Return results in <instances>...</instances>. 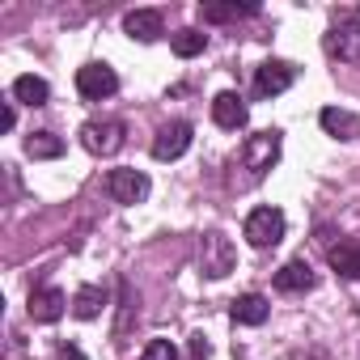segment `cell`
Here are the masks:
<instances>
[{"label": "cell", "instance_id": "obj_1", "mask_svg": "<svg viewBox=\"0 0 360 360\" xmlns=\"http://www.w3.org/2000/svg\"><path fill=\"white\" fill-rule=\"evenodd\" d=\"M326 56L343 64H360V9H339L326 30Z\"/></svg>", "mask_w": 360, "mask_h": 360}, {"label": "cell", "instance_id": "obj_2", "mask_svg": "<svg viewBox=\"0 0 360 360\" xmlns=\"http://www.w3.org/2000/svg\"><path fill=\"white\" fill-rule=\"evenodd\" d=\"M233 267H238V250H233V242H229L221 229L204 233V238H200V271H204L208 280H225Z\"/></svg>", "mask_w": 360, "mask_h": 360}, {"label": "cell", "instance_id": "obj_3", "mask_svg": "<svg viewBox=\"0 0 360 360\" xmlns=\"http://www.w3.org/2000/svg\"><path fill=\"white\" fill-rule=\"evenodd\" d=\"M280 148H284V140H280L276 127L246 136V144H242V165L250 169V178H263V174L280 161Z\"/></svg>", "mask_w": 360, "mask_h": 360}, {"label": "cell", "instance_id": "obj_4", "mask_svg": "<svg viewBox=\"0 0 360 360\" xmlns=\"http://www.w3.org/2000/svg\"><path fill=\"white\" fill-rule=\"evenodd\" d=\"M246 242L255 246V250H271V246H280L284 242V233H288V221H284V212L280 208H255L250 217H246Z\"/></svg>", "mask_w": 360, "mask_h": 360}, {"label": "cell", "instance_id": "obj_5", "mask_svg": "<svg viewBox=\"0 0 360 360\" xmlns=\"http://www.w3.org/2000/svg\"><path fill=\"white\" fill-rule=\"evenodd\" d=\"M123 140H127V127H123L119 119H89V123L81 127V144H85L94 157H115V153L123 148Z\"/></svg>", "mask_w": 360, "mask_h": 360}, {"label": "cell", "instance_id": "obj_6", "mask_svg": "<svg viewBox=\"0 0 360 360\" xmlns=\"http://www.w3.org/2000/svg\"><path fill=\"white\" fill-rule=\"evenodd\" d=\"M148 191H153V183H148V174L144 169H110L106 174V195L115 200V204H144L148 200Z\"/></svg>", "mask_w": 360, "mask_h": 360}, {"label": "cell", "instance_id": "obj_7", "mask_svg": "<svg viewBox=\"0 0 360 360\" xmlns=\"http://www.w3.org/2000/svg\"><path fill=\"white\" fill-rule=\"evenodd\" d=\"M115 89H119V77H115L110 64L94 60V64L77 68V94H81L85 102H102V98H110Z\"/></svg>", "mask_w": 360, "mask_h": 360}, {"label": "cell", "instance_id": "obj_8", "mask_svg": "<svg viewBox=\"0 0 360 360\" xmlns=\"http://www.w3.org/2000/svg\"><path fill=\"white\" fill-rule=\"evenodd\" d=\"M292 81H297V68L288 60H267L255 72V98H280L292 89Z\"/></svg>", "mask_w": 360, "mask_h": 360}, {"label": "cell", "instance_id": "obj_9", "mask_svg": "<svg viewBox=\"0 0 360 360\" xmlns=\"http://www.w3.org/2000/svg\"><path fill=\"white\" fill-rule=\"evenodd\" d=\"M187 148H191V123L174 119V123L157 127V136H153V157L157 161H178Z\"/></svg>", "mask_w": 360, "mask_h": 360}, {"label": "cell", "instance_id": "obj_10", "mask_svg": "<svg viewBox=\"0 0 360 360\" xmlns=\"http://www.w3.org/2000/svg\"><path fill=\"white\" fill-rule=\"evenodd\" d=\"M212 119H217V127H225V131H238V127H246V119H250V106H246V98H242V94L225 89V94H217V98H212Z\"/></svg>", "mask_w": 360, "mask_h": 360}, {"label": "cell", "instance_id": "obj_11", "mask_svg": "<svg viewBox=\"0 0 360 360\" xmlns=\"http://www.w3.org/2000/svg\"><path fill=\"white\" fill-rule=\"evenodd\" d=\"M64 309H68V297L60 292V288H34L30 292V301H26V314L34 318V322H60L64 318Z\"/></svg>", "mask_w": 360, "mask_h": 360}, {"label": "cell", "instance_id": "obj_12", "mask_svg": "<svg viewBox=\"0 0 360 360\" xmlns=\"http://www.w3.org/2000/svg\"><path fill=\"white\" fill-rule=\"evenodd\" d=\"M314 284H318V271H314L305 259H292V263H284V267L276 271V288L288 292V297H301V292H309Z\"/></svg>", "mask_w": 360, "mask_h": 360}, {"label": "cell", "instance_id": "obj_13", "mask_svg": "<svg viewBox=\"0 0 360 360\" xmlns=\"http://www.w3.org/2000/svg\"><path fill=\"white\" fill-rule=\"evenodd\" d=\"M123 30H127V39H136V43H157V39L165 34V22H161L157 9H131V13L123 18Z\"/></svg>", "mask_w": 360, "mask_h": 360}, {"label": "cell", "instance_id": "obj_14", "mask_svg": "<svg viewBox=\"0 0 360 360\" xmlns=\"http://www.w3.org/2000/svg\"><path fill=\"white\" fill-rule=\"evenodd\" d=\"M318 123H322V131L335 136V140H360V119H356L352 110H343V106H326V110L318 115Z\"/></svg>", "mask_w": 360, "mask_h": 360}, {"label": "cell", "instance_id": "obj_15", "mask_svg": "<svg viewBox=\"0 0 360 360\" xmlns=\"http://www.w3.org/2000/svg\"><path fill=\"white\" fill-rule=\"evenodd\" d=\"M233 322L238 326H263L267 322V314H271V305H267V297L263 292H246V297H238L233 301Z\"/></svg>", "mask_w": 360, "mask_h": 360}, {"label": "cell", "instance_id": "obj_16", "mask_svg": "<svg viewBox=\"0 0 360 360\" xmlns=\"http://www.w3.org/2000/svg\"><path fill=\"white\" fill-rule=\"evenodd\" d=\"M326 259H330V267H335L343 280H360V238L330 246V250H326Z\"/></svg>", "mask_w": 360, "mask_h": 360}, {"label": "cell", "instance_id": "obj_17", "mask_svg": "<svg viewBox=\"0 0 360 360\" xmlns=\"http://www.w3.org/2000/svg\"><path fill=\"white\" fill-rule=\"evenodd\" d=\"M102 309H106V288H98V284H85V288H77V297H72V318H81V322H94Z\"/></svg>", "mask_w": 360, "mask_h": 360}, {"label": "cell", "instance_id": "obj_18", "mask_svg": "<svg viewBox=\"0 0 360 360\" xmlns=\"http://www.w3.org/2000/svg\"><path fill=\"white\" fill-rule=\"evenodd\" d=\"M47 98H51V85H47L43 77H30V72H26V77L13 81V102H22V106H43Z\"/></svg>", "mask_w": 360, "mask_h": 360}, {"label": "cell", "instance_id": "obj_19", "mask_svg": "<svg viewBox=\"0 0 360 360\" xmlns=\"http://www.w3.org/2000/svg\"><path fill=\"white\" fill-rule=\"evenodd\" d=\"M26 157H34V161H56V157H64V140H60L56 131H34V136H26Z\"/></svg>", "mask_w": 360, "mask_h": 360}, {"label": "cell", "instance_id": "obj_20", "mask_svg": "<svg viewBox=\"0 0 360 360\" xmlns=\"http://www.w3.org/2000/svg\"><path fill=\"white\" fill-rule=\"evenodd\" d=\"M259 9L255 5H238V0H229V5H200V18L221 26V22H242V18H255Z\"/></svg>", "mask_w": 360, "mask_h": 360}, {"label": "cell", "instance_id": "obj_21", "mask_svg": "<svg viewBox=\"0 0 360 360\" xmlns=\"http://www.w3.org/2000/svg\"><path fill=\"white\" fill-rule=\"evenodd\" d=\"M169 47H174V56L195 60V56H204L208 34H204V30H178V34H169Z\"/></svg>", "mask_w": 360, "mask_h": 360}, {"label": "cell", "instance_id": "obj_22", "mask_svg": "<svg viewBox=\"0 0 360 360\" xmlns=\"http://www.w3.org/2000/svg\"><path fill=\"white\" fill-rule=\"evenodd\" d=\"M136 292H131V284L127 280H119V326H115V335H123L127 330V322H131V314H136Z\"/></svg>", "mask_w": 360, "mask_h": 360}, {"label": "cell", "instance_id": "obj_23", "mask_svg": "<svg viewBox=\"0 0 360 360\" xmlns=\"http://www.w3.org/2000/svg\"><path fill=\"white\" fill-rule=\"evenodd\" d=\"M140 360H178V347H174L169 339H153V343L140 352Z\"/></svg>", "mask_w": 360, "mask_h": 360}, {"label": "cell", "instance_id": "obj_24", "mask_svg": "<svg viewBox=\"0 0 360 360\" xmlns=\"http://www.w3.org/2000/svg\"><path fill=\"white\" fill-rule=\"evenodd\" d=\"M212 356V343L204 335H191V360H208Z\"/></svg>", "mask_w": 360, "mask_h": 360}, {"label": "cell", "instance_id": "obj_25", "mask_svg": "<svg viewBox=\"0 0 360 360\" xmlns=\"http://www.w3.org/2000/svg\"><path fill=\"white\" fill-rule=\"evenodd\" d=\"M51 360H85V352H81V347H77V343H60V347H56V356H51Z\"/></svg>", "mask_w": 360, "mask_h": 360}, {"label": "cell", "instance_id": "obj_26", "mask_svg": "<svg viewBox=\"0 0 360 360\" xmlns=\"http://www.w3.org/2000/svg\"><path fill=\"white\" fill-rule=\"evenodd\" d=\"M13 123H18V110H13V102H5L0 106V131H13Z\"/></svg>", "mask_w": 360, "mask_h": 360}]
</instances>
